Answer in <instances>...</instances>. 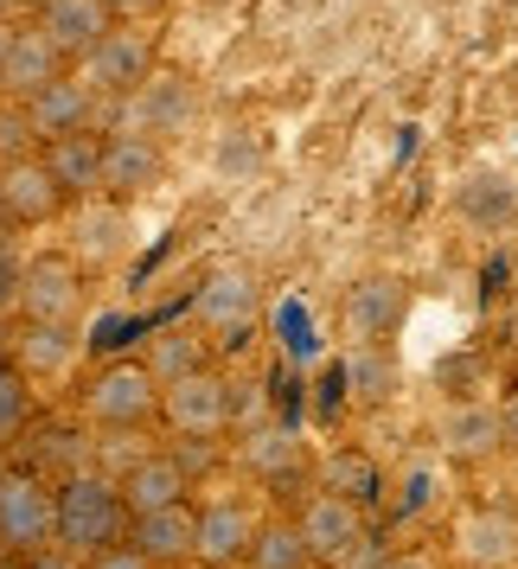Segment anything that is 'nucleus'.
Instances as JSON below:
<instances>
[{"mask_svg": "<svg viewBox=\"0 0 518 569\" xmlns=\"http://www.w3.org/2000/svg\"><path fill=\"white\" fill-rule=\"evenodd\" d=\"M160 422L180 441H218L225 429H250L262 416L250 403V385H237L231 371L206 365V371H192V378L160 390Z\"/></svg>", "mask_w": 518, "mask_h": 569, "instance_id": "f257e3e1", "label": "nucleus"}, {"mask_svg": "<svg viewBox=\"0 0 518 569\" xmlns=\"http://www.w3.org/2000/svg\"><path fill=\"white\" fill-rule=\"evenodd\" d=\"M129 538V499H122V480L103 473V467H83L71 480H58V543L78 550L83 563L103 557Z\"/></svg>", "mask_w": 518, "mask_h": 569, "instance_id": "f03ea898", "label": "nucleus"}, {"mask_svg": "<svg viewBox=\"0 0 518 569\" xmlns=\"http://www.w3.org/2000/svg\"><path fill=\"white\" fill-rule=\"evenodd\" d=\"M78 410L103 436H141L148 422H160V378L141 359H103L78 385Z\"/></svg>", "mask_w": 518, "mask_h": 569, "instance_id": "7ed1b4c3", "label": "nucleus"}, {"mask_svg": "<svg viewBox=\"0 0 518 569\" xmlns=\"http://www.w3.org/2000/svg\"><path fill=\"white\" fill-rule=\"evenodd\" d=\"M192 327L218 346V352H243L262 327V288L243 262H218L199 295H192Z\"/></svg>", "mask_w": 518, "mask_h": 569, "instance_id": "20e7f679", "label": "nucleus"}, {"mask_svg": "<svg viewBox=\"0 0 518 569\" xmlns=\"http://www.w3.org/2000/svg\"><path fill=\"white\" fill-rule=\"evenodd\" d=\"M83 78H90V90L103 97L116 116H122V103H129L141 83L160 71V58H155V32H141V27H129V20H116V27L83 52V64H78Z\"/></svg>", "mask_w": 518, "mask_h": 569, "instance_id": "39448f33", "label": "nucleus"}, {"mask_svg": "<svg viewBox=\"0 0 518 569\" xmlns=\"http://www.w3.org/2000/svg\"><path fill=\"white\" fill-rule=\"evenodd\" d=\"M46 543H58V487L32 467H13L0 480V550L20 563Z\"/></svg>", "mask_w": 518, "mask_h": 569, "instance_id": "423d86ee", "label": "nucleus"}, {"mask_svg": "<svg viewBox=\"0 0 518 569\" xmlns=\"http://www.w3.org/2000/svg\"><path fill=\"white\" fill-rule=\"evenodd\" d=\"M83 301H90V262L78 250H39V257H27L20 320H64V327H78Z\"/></svg>", "mask_w": 518, "mask_h": 569, "instance_id": "0eeeda50", "label": "nucleus"}, {"mask_svg": "<svg viewBox=\"0 0 518 569\" xmlns=\"http://www.w3.org/2000/svg\"><path fill=\"white\" fill-rule=\"evenodd\" d=\"M20 109H27V129L39 134V148H46V141H58V134L116 129V122H122V116H116V109L90 90V78H83L78 64H71L58 83H46V90H39L32 103H20Z\"/></svg>", "mask_w": 518, "mask_h": 569, "instance_id": "6e6552de", "label": "nucleus"}, {"mask_svg": "<svg viewBox=\"0 0 518 569\" xmlns=\"http://www.w3.org/2000/svg\"><path fill=\"white\" fill-rule=\"evenodd\" d=\"M295 525H301V538H308V550H313V563H320V569H333L339 557H346V550L371 531V518H365L359 499L320 487V480L295 499Z\"/></svg>", "mask_w": 518, "mask_h": 569, "instance_id": "1a4fd4ad", "label": "nucleus"}, {"mask_svg": "<svg viewBox=\"0 0 518 569\" xmlns=\"http://www.w3.org/2000/svg\"><path fill=\"white\" fill-rule=\"evenodd\" d=\"M58 211H71L64 186L52 180V167L39 148L27 154H0V218L7 231H27V224H52Z\"/></svg>", "mask_w": 518, "mask_h": 569, "instance_id": "9d476101", "label": "nucleus"}, {"mask_svg": "<svg viewBox=\"0 0 518 569\" xmlns=\"http://www.w3.org/2000/svg\"><path fill=\"white\" fill-rule=\"evenodd\" d=\"M237 461L250 467L269 492H295V499L308 492V448H301V429L282 422V416L250 422L243 441H237Z\"/></svg>", "mask_w": 518, "mask_h": 569, "instance_id": "9b49d317", "label": "nucleus"}, {"mask_svg": "<svg viewBox=\"0 0 518 569\" xmlns=\"http://www.w3.org/2000/svg\"><path fill=\"white\" fill-rule=\"evenodd\" d=\"M192 116H199V90H192V78H186V71H155V78L122 103V122H116V129L155 134V141L173 148V141L192 129Z\"/></svg>", "mask_w": 518, "mask_h": 569, "instance_id": "f8f14e48", "label": "nucleus"}, {"mask_svg": "<svg viewBox=\"0 0 518 569\" xmlns=\"http://www.w3.org/2000/svg\"><path fill=\"white\" fill-rule=\"evenodd\" d=\"M262 518L243 492H218L199 506V543H192V563L199 569H237L250 563V543H257Z\"/></svg>", "mask_w": 518, "mask_h": 569, "instance_id": "ddd939ff", "label": "nucleus"}, {"mask_svg": "<svg viewBox=\"0 0 518 569\" xmlns=\"http://www.w3.org/2000/svg\"><path fill=\"white\" fill-rule=\"evenodd\" d=\"M167 180V141L155 134H135V129H109V148H103V192L135 206L141 192H155Z\"/></svg>", "mask_w": 518, "mask_h": 569, "instance_id": "4468645a", "label": "nucleus"}, {"mask_svg": "<svg viewBox=\"0 0 518 569\" xmlns=\"http://www.w3.org/2000/svg\"><path fill=\"white\" fill-rule=\"evenodd\" d=\"M64 71H71V58L58 52L32 20H20V27H13V46H7V64H0V97L20 109V103H32L46 83L64 78Z\"/></svg>", "mask_w": 518, "mask_h": 569, "instance_id": "2eb2a0df", "label": "nucleus"}, {"mask_svg": "<svg viewBox=\"0 0 518 569\" xmlns=\"http://www.w3.org/2000/svg\"><path fill=\"white\" fill-rule=\"evenodd\" d=\"M404 308H410V295H404L397 276H365V282L346 288L339 320H346L352 346H390V333L404 327Z\"/></svg>", "mask_w": 518, "mask_h": 569, "instance_id": "dca6fc26", "label": "nucleus"}, {"mask_svg": "<svg viewBox=\"0 0 518 569\" xmlns=\"http://www.w3.org/2000/svg\"><path fill=\"white\" fill-rule=\"evenodd\" d=\"M122 499H129V518L186 506V499H192V467H186V455H173V448H148V455L122 473Z\"/></svg>", "mask_w": 518, "mask_h": 569, "instance_id": "f3484780", "label": "nucleus"}, {"mask_svg": "<svg viewBox=\"0 0 518 569\" xmlns=\"http://www.w3.org/2000/svg\"><path fill=\"white\" fill-rule=\"evenodd\" d=\"M135 243V224H129V206L122 199H83L71 206V250H78L90 269H109V262H122Z\"/></svg>", "mask_w": 518, "mask_h": 569, "instance_id": "a211bd4d", "label": "nucleus"}, {"mask_svg": "<svg viewBox=\"0 0 518 569\" xmlns=\"http://www.w3.org/2000/svg\"><path fill=\"white\" fill-rule=\"evenodd\" d=\"M32 27L46 32L71 64H83V52L116 27V13H109V0H32Z\"/></svg>", "mask_w": 518, "mask_h": 569, "instance_id": "6ab92c4d", "label": "nucleus"}, {"mask_svg": "<svg viewBox=\"0 0 518 569\" xmlns=\"http://www.w3.org/2000/svg\"><path fill=\"white\" fill-rule=\"evenodd\" d=\"M32 441V455L27 467L32 473H46V480H71V473H83V467H97V441H90V429H78L71 416H46V422H27V436Z\"/></svg>", "mask_w": 518, "mask_h": 569, "instance_id": "aec40b11", "label": "nucleus"}, {"mask_svg": "<svg viewBox=\"0 0 518 569\" xmlns=\"http://www.w3.org/2000/svg\"><path fill=\"white\" fill-rule=\"evenodd\" d=\"M103 148H109V129H83V134H58L46 141L39 154L52 167V180L64 186V199L83 206V199H103Z\"/></svg>", "mask_w": 518, "mask_h": 569, "instance_id": "412c9836", "label": "nucleus"}, {"mask_svg": "<svg viewBox=\"0 0 518 569\" xmlns=\"http://www.w3.org/2000/svg\"><path fill=\"white\" fill-rule=\"evenodd\" d=\"M441 448H448V461L461 467H487L492 455H506L512 436H506V422H499V403H455V410L441 416Z\"/></svg>", "mask_w": 518, "mask_h": 569, "instance_id": "4be33fe9", "label": "nucleus"}, {"mask_svg": "<svg viewBox=\"0 0 518 569\" xmlns=\"http://www.w3.org/2000/svg\"><path fill=\"white\" fill-rule=\"evenodd\" d=\"M455 543L474 569H512L518 563V512L506 506H474L455 518Z\"/></svg>", "mask_w": 518, "mask_h": 569, "instance_id": "5701e85b", "label": "nucleus"}, {"mask_svg": "<svg viewBox=\"0 0 518 569\" xmlns=\"http://www.w3.org/2000/svg\"><path fill=\"white\" fill-rule=\"evenodd\" d=\"M129 543L148 557L155 569L167 563H192V543H199V506H167V512H148V518H129Z\"/></svg>", "mask_w": 518, "mask_h": 569, "instance_id": "b1692460", "label": "nucleus"}, {"mask_svg": "<svg viewBox=\"0 0 518 569\" xmlns=\"http://www.w3.org/2000/svg\"><path fill=\"white\" fill-rule=\"evenodd\" d=\"M141 365L160 378V390L180 385V378H192V371H206L211 365V339L192 327V320H167V327H155L148 333V346H141Z\"/></svg>", "mask_w": 518, "mask_h": 569, "instance_id": "393cba45", "label": "nucleus"}, {"mask_svg": "<svg viewBox=\"0 0 518 569\" xmlns=\"http://www.w3.org/2000/svg\"><path fill=\"white\" fill-rule=\"evenodd\" d=\"M78 352L83 339L64 320H20V333H13V359L27 365V378H64L78 365Z\"/></svg>", "mask_w": 518, "mask_h": 569, "instance_id": "a878e982", "label": "nucleus"}, {"mask_svg": "<svg viewBox=\"0 0 518 569\" xmlns=\"http://www.w3.org/2000/svg\"><path fill=\"white\" fill-rule=\"evenodd\" d=\"M455 206H461L467 224H512L518 218V186L506 173H492V167H474L461 186H455Z\"/></svg>", "mask_w": 518, "mask_h": 569, "instance_id": "bb28decb", "label": "nucleus"}, {"mask_svg": "<svg viewBox=\"0 0 518 569\" xmlns=\"http://www.w3.org/2000/svg\"><path fill=\"white\" fill-rule=\"evenodd\" d=\"M243 569H313V550H308V538H301L295 512L262 525L257 543H250V563H243Z\"/></svg>", "mask_w": 518, "mask_h": 569, "instance_id": "cd10ccee", "label": "nucleus"}, {"mask_svg": "<svg viewBox=\"0 0 518 569\" xmlns=\"http://www.w3.org/2000/svg\"><path fill=\"white\" fill-rule=\"evenodd\" d=\"M27 422H32V378L13 352H0V448L27 436Z\"/></svg>", "mask_w": 518, "mask_h": 569, "instance_id": "c85d7f7f", "label": "nucleus"}, {"mask_svg": "<svg viewBox=\"0 0 518 569\" xmlns=\"http://www.w3.org/2000/svg\"><path fill=\"white\" fill-rule=\"evenodd\" d=\"M346 390H352V403L365 410H378L390 397V359L385 346H352V359H346Z\"/></svg>", "mask_w": 518, "mask_h": 569, "instance_id": "c756f323", "label": "nucleus"}, {"mask_svg": "<svg viewBox=\"0 0 518 569\" xmlns=\"http://www.w3.org/2000/svg\"><path fill=\"white\" fill-rule=\"evenodd\" d=\"M320 487H333V492H346V499H359L365 512H371V499H378V467L365 461L359 448H339L333 461L320 467Z\"/></svg>", "mask_w": 518, "mask_h": 569, "instance_id": "7c9ffc66", "label": "nucleus"}, {"mask_svg": "<svg viewBox=\"0 0 518 569\" xmlns=\"http://www.w3.org/2000/svg\"><path fill=\"white\" fill-rule=\"evenodd\" d=\"M211 167H218L225 180H250V173L262 167V134H257V129H231L225 141H218Z\"/></svg>", "mask_w": 518, "mask_h": 569, "instance_id": "2f4dec72", "label": "nucleus"}, {"mask_svg": "<svg viewBox=\"0 0 518 569\" xmlns=\"http://www.w3.org/2000/svg\"><path fill=\"white\" fill-rule=\"evenodd\" d=\"M20 288H27V257H20L13 231H0V320L20 313Z\"/></svg>", "mask_w": 518, "mask_h": 569, "instance_id": "473e14b6", "label": "nucleus"}, {"mask_svg": "<svg viewBox=\"0 0 518 569\" xmlns=\"http://www.w3.org/2000/svg\"><path fill=\"white\" fill-rule=\"evenodd\" d=\"M390 557H397V550H385V538H378V531H365V538L352 543V550H346L333 569H385Z\"/></svg>", "mask_w": 518, "mask_h": 569, "instance_id": "72a5a7b5", "label": "nucleus"}, {"mask_svg": "<svg viewBox=\"0 0 518 569\" xmlns=\"http://www.w3.org/2000/svg\"><path fill=\"white\" fill-rule=\"evenodd\" d=\"M20 569H90V563H83L78 550H64V543H46V550L20 557Z\"/></svg>", "mask_w": 518, "mask_h": 569, "instance_id": "f704fd0d", "label": "nucleus"}, {"mask_svg": "<svg viewBox=\"0 0 518 569\" xmlns=\"http://www.w3.org/2000/svg\"><path fill=\"white\" fill-rule=\"evenodd\" d=\"M429 487H436V473H429V467H410V473H404V512H422V506H429Z\"/></svg>", "mask_w": 518, "mask_h": 569, "instance_id": "c9c22d12", "label": "nucleus"}, {"mask_svg": "<svg viewBox=\"0 0 518 569\" xmlns=\"http://www.w3.org/2000/svg\"><path fill=\"white\" fill-rule=\"evenodd\" d=\"M90 569H155V563H148V557H141V550H135L129 538H122L116 550H103V557H90Z\"/></svg>", "mask_w": 518, "mask_h": 569, "instance_id": "e433bc0d", "label": "nucleus"}, {"mask_svg": "<svg viewBox=\"0 0 518 569\" xmlns=\"http://www.w3.org/2000/svg\"><path fill=\"white\" fill-rule=\"evenodd\" d=\"M155 7H160V0H109V13H116V20H129V27H141Z\"/></svg>", "mask_w": 518, "mask_h": 569, "instance_id": "4c0bfd02", "label": "nucleus"}, {"mask_svg": "<svg viewBox=\"0 0 518 569\" xmlns=\"http://www.w3.org/2000/svg\"><path fill=\"white\" fill-rule=\"evenodd\" d=\"M385 569H441V563L429 557V550H397V557H390Z\"/></svg>", "mask_w": 518, "mask_h": 569, "instance_id": "58836bf2", "label": "nucleus"}, {"mask_svg": "<svg viewBox=\"0 0 518 569\" xmlns=\"http://www.w3.org/2000/svg\"><path fill=\"white\" fill-rule=\"evenodd\" d=\"M499 422H506V436H512V448H518V385L506 390V403H499Z\"/></svg>", "mask_w": 518, "mask_h": 569, "instance_id": "ea45409f", "label": "nucleus"}, {"mask_svg": "<svg viewBox=\"0 0 518 569\" xmlns=\"http://www.w3.org/2000/svg\"><path fill=\"white\" fill-rule=\"evenodd\" d=\"M13 27H20V20H0V64H7V46H13Z\"/></svg>", "mask_w": 518, "mask_h": 569, "instance_id": "a19ab883", "label": "nucleus"}, {"mask_svg": "<svg viewBox=\"0 0 518 569\" xmlns=\"http://www.w3.org/2000/svg\"><path fill=\"white\" fill-rule=\"evenodd\" d=\"M13 7H20V0H0V20H13Z\"/></svg>", "mask_w": 518, "mask_h": 569, "instance_id": "79ce46f5", "label": "nucleus"}, {"mask_svg": "<svg viewBox=\"0 0 518 569\" xmlns=\"http://www.w3.org/2000/svg\"><path fill=\"white\" fill-rule=\"evenodd\" d=\"M7 473H13V467H7V461H0V480H7Z\"/></svg>", "mask_w": 518, "mask_h": 569, "instance_id": "37998d69", "label": "nucleus"}, {"mask_svg": "<svg viewBox=\"0 0 518 569\" xmlns=\"http://www.w3.org/2000/svg\"><path fill=\"white\" fill-rule=\"evenodd\" d=\"M512 467H518V448H512Z\"/></svg>", "mask_w": 518, "mask_h": 569, "instance_id": "c03bdc74", "label": "nucleus"}, {"mask_svg": "<svg viewBox=\"0 0 518 569\" xmlns=\"http://www.w3.org/2000/svg\"><path fill=\"white\" fill-rule=\"evenodd\" d=\"M512 327H518V308H512Z\"/></svg>", "mask_w": 518, "mask_h": 569, "instance_id": "a18cd8bd", "label": "nucleus"}, {"mask_svg": "<svg viewBox=\"0 0 518 569\" xmlns=\"http://www.w3.org/2000/svg\"><path fill=\"white\" fill-rule=\"evenodd\" d=\"M313 569H320V563H313Z\"/></svg>", "mask_w": 518, "mask_h": 569, "instance_id": "49530a36", "label": "nucleus"}]
</instances>
